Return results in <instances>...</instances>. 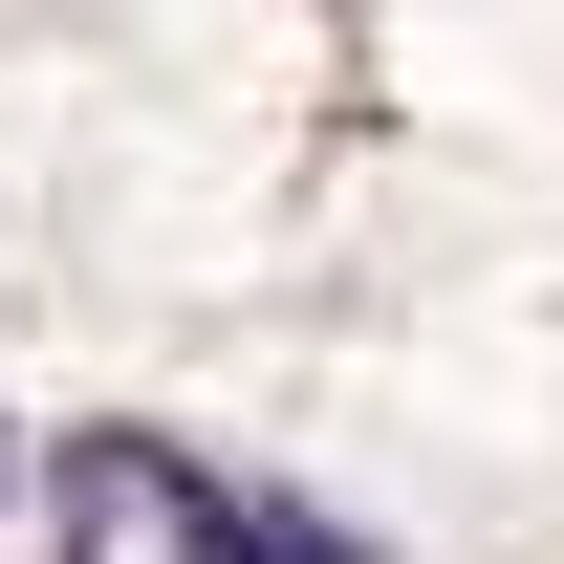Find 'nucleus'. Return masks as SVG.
<instances>
[{
  "label": "nucleus",
  "instance_id": "1",
  "mask_svg": "<svg viewBox=\"0 0 564 564\" xmlns=\"http://www.w3.org/2000/svg\"><path fill=\"white\" fill-rule=\"evenodd\" d=\"M131 478H152V521H174L196 564H391V543H326V521H282V499H239V478H174L152 434H131Z\"/></svg>",
  "mask_w": 564,
  "mask_h": 564
}]
</instances>
